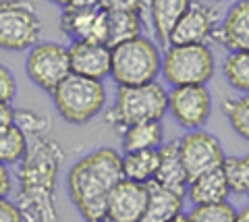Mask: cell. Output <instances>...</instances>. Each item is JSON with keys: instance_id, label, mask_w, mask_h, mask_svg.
<instances>
[{"instance_id": "obj_5", "label": "cell", "mask_w": 249, "mask_h": 222, "mask_svg": "<svg viewBox=\"0 0 249 222\" xmlns=\"http://www.w3.org/2000/svg\"><path fill=\"white\" fill-rule=\"evenodd\" d=\"M214 71L216 63L208 44H170L162 52L160 75L173 87L206 85Z\"/></svg>"}, {"instance_id": "obj_28", "label": "cell", "mask_w": 249, "mask_h": 222, "mask_svg": "<svg viewBox=\"0 0 249 222\" xmlns=\"http://www.w3.org/2000/svg\"><path fill=\"white\" fill-rule=\"evenodd\" d=\"M15 125H17L29 139L40 137L48 133V119H44L42 114L34 110H15Z\"/></svg>"}, {"instance_id": "obj_35", "label": "cell", "mask_w": 249, "mask_h": 222, "mask_svg": "<svg viewBox=\"0 0 249 222\" xmlns=\"http://www.w3.org/2000/svg\"><path fill=\"white\" fill-rule=\"evenodd\" d=\"M48 2H52V4H56V6H62V9H65V6H69L73 2V0H48Z\"/></svg>"}, {"instance_id": "obj_11", "label": "cell", "mask_w": 249, "mask_h": 222, "mask_svg": "<svg viewBox=\"0 0 249 222\" xmlns=\"http://www.w3.org/2000/svg\"><path fill=\"white\" fill-rule=\"evenodd\" d=\"M60 27L73 42L106 44L108 13L96 4H69L62 9Z\"/></svg>"}, {"instance_id": "obj_13", "label": "cell", "mask_w": 249, "mask_h": 222, "mask_svg": "<svg viewBox=\"0 0 249 222\" xmlns=\"http://www.w3.org/2000/svg\"><path fill=\"white\" fill-rule=\"evenodd\" d=\"M147 205V185L123 179L112 189L106 204V218L110 222H142Z\"/></svg>"}, {"instance_id": "obj_19", "label": "cell", "mask_w": 249, "mask_h": 222, "mask_svg": "<svg viewBox=\"0 0 249 222\" xmlns=\"http://www.w3.org/2000/svg\"><path fill=\"white\" fill-rule=\"evenodd\" d=\"M183 197L185 195L175 193L156 181L147 183V205L142 222H170L183 214Z\"/></svg>"}, {"instance_id": "obj_32", "label": "cell", "mask_w": 249, "mask_h": 222, "mask_svg": "<svg viewBox=\"0 0 249 222\" xmlns=\"http://www.w3.org/2000/svg\"><path fill=\"white\" fill-rule=\"evenodd\" d=\"M11 189H13V179L9 174V168L4 164H0V200H6Z\"/></svg>"}, {"instance_id": "obj_7", "label": "cell", "mask_w": 249, "mask_h": 222, "mask_svg": "<svg viewBox=\"0 0 249 222\" xmlns=\"http://www.w3.org/2000/svg\"><path fill=\"white\" fill-rule=\"evenodd\" d=\"M42 23L31 0H0V48L21 52L40 42Z\"/></svg>"}, {"instance_id": "obj_3", "label": "cell", "mask_w": 249, "mask_h": 222, "mask_svg": "<svg viewBox=\"0 0 249 222\" xmlns=\"http://www.w3.org/2000/svg\"><path fill=\"white\" fill-rule=\"evenodd\" d=\"M112 50L110 77L119 87H135L154 83L162 71V50L158 42L145 35L133 37Z\"/></svg>"}, {"instance_id": "obj_27", "label": "cell", "mask_w": 249, "mask_h": 222, "mask_svg": "<svg viewBox=\"0 0 249 222\" xmlns=\"http://www.w3.org/2000/svg\"><path fill=\"white\" fill-rule=\"evenodd\" d=\"M235 220H237V210L229 202L196 205L189 214V222H235Z\"/></svg>"}, {"instance_id": "obj_1", "label": "cell", "mask_w": 249, "mask_h": 222, "mask_svg": "<svg viewBox=\"0 0 249 222\" xmlns=\"http://www.w3.org/2000/svg\"><path fill=\"white\" fill-rule=\"evenodd\" d=\"M65 160L62 148L48 135L29 139V152L19 164L17 205L25 222H58L54 205L58 171Z\"/></svg>"}, {"instance_id": "obj_33", "label": "cell", "mask_w": 249, "mask_h": 222, "mask_svg": "<svg viewBox=\"0 0 249 222\" xmlns=\"http://www.w3.org/2000/svg\"><path fill=\"white\" fill-rule=\"evenodd\" d=\"M15 125V108L11 104H0V131Z\"/></svg>"}, {"instance_id": "obj_14", "label": "cell", "mask_w": 249, "mask_h": 222, "mask_svg": "<svg viewBox=\"0 0 249 222\" xmlns=\"http://www.w3.org/2000/svg\"><path fill=\"white\" fill-rule=\"evenodd\" d=\"M67 50H69V63H71V73L98 81H102L106 75H110L112 50L106 44L71 42V46H67Z\"/></svg>"}, {"instance_id": "obj_39", "label": "cell", "mask_w": 249, "mask_h": 222, "mask_svg": "<svg viewBox=\"0 0 249 222\" xmlns=\"http://www.w3.org/2000/svg\"><path fill=\"white\" fill-rule=\"evenodd\" d=\"M104 222H110V220H104Z\"/></svg>"}, {"instance_id": "obj_22", "label": "cell", "mask_w": 249, "mask_h": 222, "mask_svg": "<svg viewBox=\"0 0 249 222\" xmlns=\"http://www.w3.org/2000/svg\"><path fill=\"white\" fill-rule=\"evenodd\" d=\"M142 23L143 17L137 13H108V40L106 46L108 48H114L127 40H133V37L142 35Z\"/></svg>"}, {"instance_id": "obj_37", "label": "cell", "mask_w": 249, "mask_h": 222, "mask_svg": "<svg viewBox=\"0 0 249 222\" xmlns=\"http://www.w3.org/2000/svg\"><path fill=\"white\" fill-rule=\"evenodd\" d=\"M85 222H104V220H85Z\"/></svg>"}, {"instance_id": "obj_25", "label": "cell", "mask_w": 249, "mask_h": 222, "mask_svg": "<svg viewBox=\"0 0 249 222\" xmlns=\"http://www.w3.org/2000/svg\"><path fill=\"white\" fill-rule=\"evenodd\" d=\"M222 112H224V117L229 119L232 131H235L241 139L249 141V94L222 100Z\"/></svg>"}, {"instance_id": "obj_6", "label": "cell", "mask_w": 249, "mask_h": 222, "mask_svg": "<svg viewBox=\"0 0 249 222\" xmlns=\"http://www.w3.org/2000/svg\"><path fill=\"white\" fill-rule=\"evenodd\" d=\"M52 100L62 120L71 125H88L106 106V87L102 81L71 73L52 91Z\"/></svg>"}, {"instance_id": "obj_26", "label": "cell", "mask_w": 249, "mask_h": 222, "mask_svg": "<svg viewBox=\"0 0 249 222\" xmlns=\"http://www.w3.org/2000/svg\"><path fill=\"white\" fill-rule=\"evenodd\" d=\"M222 168H224V174H227L231 193L249 195V154L227 156Z\"/></svg>"}, {"instance_id": "obj_18", "label": "cell", "mask_w": 249, "mask_h": 222, "mask_svg": "<svg viewBox=\"0 0 249 222\" xmlns=\"http://www.w3.org/2000/svg\"><path fill=\"white\" fill-rule=\"evenodd\" d=\"M229 181L224 174V168H214L210 172H204L189 181L187 185V195L196 205H210V204H222L229 200Z\"/></svg>"}, {"instance_id": "obj_21", "label": "cell", "mask_w": 249, "mask_h": 222, "mask_svg": "<svg viewBox=\"0 0 249 222\" xmlns=\"http://www.w3.org/2000/svg\"><path fill=\"white\" fill-rule=\"evenodd\" d=\"M160 154L158 150H143V152H131L123 156V177L135 183H152L158 171Z\"/></svg>"}, {"instance_id": "obj_9", "label": "cell", "mask_w": 249, "mask_h": 222, "mask_svg": "<svg viewBox=\"0 0 249 222\" xmlns=\"http://www.w3.org/2000/svg\"><path fill=\"white\" fill-rule=\"evenodd\" d=\"M178 152H181V160L189 181L204 172L214 171V168H220L224 164V158H227L218 137L208 131H201V129L187 131L178 139Z\"/></svg>"}, {"instance_id": "obj_2", "label": "cell", "mask_w": 249, "mask_h": 222, "mask_svg": "<svg viewBox=\"0 0 249 222\" xmlns=\"http://www.w3.org/2000/svg\"><path fill=\"white\" fill-rule=\"evenodd\" d=\"M123 156L112 148L85 154L69 168V197L85 220H104L112 189L123 181Z\"/></svg>"}, {"instance_id": "obj_29", "label": "cell", "mask_w": 249, "mask_h": 222, "mask_svg": "<svg viewBox=\"0 0 249 222\" xmlns=\"http://www.w3.org/2000/svg\"><path fill=\"white\" fill-rule=\"evenodd\" d=\"M96 4L106 13H137L143 17V13L147 11L150 0H96Z\"/></svg>"}, {"instance_id": "obj_10", "label": "cell", "mask_w": 249, "mask_h": 222, "mask_svg": "<svg viewBox=\"0 0 249 222\" xmlns=\"http://www.w3.org/2000/svg\"><path fill=\"white\" fill-rule=\"evenodd\" d=\"M168 112L185 131H197L212 114V94L206 85H183L168 91Z\"/></svg>"}, {"instance_id": "obj_20", "label": "cell", "mask_w": 249, "mask_h": 222, "mask_svg": "<svg viewBox=\"0 0 249 222\" xmlns=\"http://www.w3.org/2000/svg\"><path fill=\"white\" fill-rule=\"evenodd\" d=\"M164 143V129L160 120L137 122L121 131V148L124 154L143 150H160Z\"/></svg>"}, {"instance_id": "obj_23", "label": "cell", "mask_w": 249, "mask_h": 222, "mask_svg": "<svg viewBox=\"0 0 249 222\" xmlns=\"http://www.w3.org/2000/svg\"><path fill=\"white\" fill-rule=\"evenodd\" d=\"M29 152V137L17 125L0 131V164H21Z\"/></svg>"}, {"instance_id": "obj_24", "label": "cell", "mask_w": 249, "mask_h": 222, "mask_svg": "<svg viewBox=\"0 0 249 222\" xmlns=\"http://www.w3.org/2000/svg\"><path fill=\"white\" fill-rule=\"evenodd\" d=\"M222 75L232 89L249 94V52H231L222 63Z\"/></svg>"}, {"instance_id": "obj_8", "label": "cell", "mask_w": 249, "mask_h": 222, "mask_svg": "<svg viewBox=\"0 0 249 222\" xmlns=\"http://www.w3.org/2000/svg\"><path fill=\"white\" fill-rule=\"evenodd\" d=\"M25 73L40 89L52 94L71 75L67 46L56 42H37L34 48H29Z\"/></svg>"}, {"instance_id": "obj_17", "label": "cell", "mask_w": 249, "mask_h": 222, "mask_svg": "<svg viewBox=\"0 0 249 222\" xmlns=\"http://www.w3.org/2000/svg\"><path fill=\"white\" fill-rule=\"evenodd\" d=\"M189 4L191 0H150L147 13H150L152 32L158 40V46L170 44V35Z\"/></svg>"}, {"instance_id": "obj_38", "label": "cell", "mask_w": 249, "mask_h": 222, "mask_svg": "<svg viewBox=\"0 0 249 222\" xmlns=\"http://www.w3.org/2000/svg\"><path fill=\"white\" fill-rule=\"evenodd\" d=\"M214 2H222V0H214Z\"/></svg>"}, {"instance_id": "obj_36", "label": "cell", "mask_w": 249, "mask_h": 222, "mask_svg": "<svg viewBox=\"0 0 249 222\" xmlns=\"http://www.w3.org/2000/svg\"><path fill=\"white\" fill-rule=\"evenodd\" d=\"M170 222H189V216H185V214H178L177 218H173Z\"/></svg>"}, {"instance_id": "obj_12", "label": "cell", "mask_w": 249, "mask_h": 222, "mask_svg": "<svg viewBox=\"0 0 249 222\" xmlns=\"http://www.w3.org/2000/svg\"><path fill=\"white\" fill-rule=\"evenodd\" d=\"M218 23L220 19L214 6H208L199 0H191V4L187 6L170 35V44H206L214 35Z\"/></svg>"}, {"instance_id": "obj_30", "label": "cell", "mask_w": 249, "mask_h": 222, "mask_svg": "<svg viewBox=\"0 0 249 222\" xmlns=\"http://www.w3.org/2000/svg\"><path fill=\"white\" fill-rule=\"evenodd\" d=\"M17 94V81L9 67L0 65V104H11Z\"/></svg>"}, {"instance_id": "obj_34", "label": "cell", "mask_w": 249, "mask_h": 222, "mask_svg": "<svg viewBox=\"0 0 249 222\" xmlns=\"http://www.w3.org/2000/svg\"><path fill=\"white\" fill-rule=\"evenodd\" d=\"M235 222H249V205L243 208L241 212H237V220Z\"/></svg>"}, {"instance_id": "obj_31", "label": "cell", "mask_w": 249, "mask_h": 222, "mask_svg": "<svg viewBox=\"0 0 249 222\" xmlns=\"http://www.w3.org/2000/svg\"><path fill=\"white\" fill-rule=\"evenodd\" d=\"M0 222H25V218H23V212L17 204L0 200Z\"/></svg>"}, {"instance_id": "obj_16", "label": "cell", "mask_w": 249, "mask_h": 222, "mask_svg": "<svg viewBox=\"0 0 249 222\" xmlns=\"http://www.w3.org/2000/svg\"><path fill=\"white\" fill-rule=\"evenodd\" d=\"M158 154H160V162H158V171H156L154 181L162 187L175 191V193L185 195L187 185H189V177H187V171H185L183 160H181L178 141L162 143Z\"/></svg>"}, {"instance_id": "obj_4", "label": "cell", "mask_w": 249, "mask_h": 222, "mask_svg": "<svg viewBox=\"0 0 249 222\" xmlns=\"http://www.w3.org/2000/svg\"><path fill=\"white\" fill-rule=\"evenodd\" d=\"M168 112V91L162 83H145L135 87H119L114 104L108 110L106 120L116 129H127L137 122L162 120Z\"/></svg>"}, {"instance_id": "obj_15", "label": "cell", "mask_w": 249, "mask_h": 222, "mask_svg": "<svg viewBox=\"0 0 249 222\" xmlns=\"http://www.w3.org/2000/svg\"><path fill=\"white\" fill-rule=\"evenodd\" d=\"M212 37L231 52H249V0L231 6Z\"/></svg>"}]
</instances>
